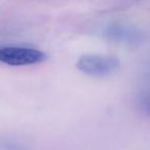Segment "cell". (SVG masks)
Wrapping results in <instances>:
<instances>
[{
	"instance_id": "3957f363",
	"label": "cell",
	"mask_w": 150,
	"mask_h": 150,
	"mask_svg": "<svg viewBox=\"0 0 150 150\" xmlns=\"http://www.w3.org/2000/svg\"><path fill=\"white\" fill-rule=\"evenodd\" d=\"M103 34L108 40L127 46H137L143 42L144 35L139 29L121 23L106 25Z\"/></svg>"
},
{
	"instance_id": "7a4b0ae2",
	"label": "cell",
	"mask_w": 150,
	"mask_h": 150,
	"mask_svg": "<svg viewBox=\"0 0 150 150\" xmlns=\"http://www.w3.org/2000/svg\"><path fill=\"white\" fill-rule=\"evenodd\" d=\"M47 59L45 52L35 47L5 45L0 47V62L9 66H29L42 63Z\"/></svg>"
},
{
	"instance_id": "277c9868",
	"label": "cell",
	"mask_w": 150,
	"mask_h": 150,
	"mask_svg": "<svg viewBox=\"0 0 150 150\" xmlns=\"http://www.w3.org/2000/svg\"><path fill=\"white\" fill-rule=\"evenodd\" d=\"M0 150H27L23 143L16 139H6L0 145Z\"/></svg>"
},
{
	"instance_id": "6da1fadb",
	"label": "cell",
	"mask_w": 150,
	"mask_h": 150,
	"mask_svg": "<svg viewBox=\"0 0 150 150\" xmlns=\"http://www.w3.org/2000/svg\"><path fill=\"white\" fill-rule=\"evenodd\" d=\"M119 60L114 56L86 54L78 58L76 68L82 73L94 77H104L119 68Z\"/></svg>"
},
{
	"instance_id": "5b68a950",
	"label": "cell",
	"mask_w": 150,
	"mask_h": 150,
	"mask_svg": "<svg viewBox=\"0 0 150 150\" xmlns=\"http://www.w3.org/2000/svg\"><path fill=\"white\" fill-rule=\"evenodd\" d=\"M138 106L144 114L150 117V93H144L138 98Z\"/></svg>"
}]
</instances>
